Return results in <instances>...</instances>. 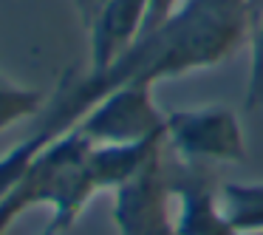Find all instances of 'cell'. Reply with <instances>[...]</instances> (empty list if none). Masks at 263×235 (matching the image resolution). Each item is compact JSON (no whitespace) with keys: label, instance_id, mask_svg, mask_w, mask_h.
I'll use <instances>...</instances> for the list:
<instances>
[{"label":"cell","instance_id":"9","mask_svg":"<svg viewBox=\"0 0 263 235\" xmlns=\"http://www.w3.org/2000/svg\"><path fill=\"white\" fill-rule=\"evenodd\" d=\"M221 207L240 235L263 232V182H221Z\"/></svg>","mask_w":263,"mask_h":235},{"label":"cell","instance_id":"8","mask_svg":"<svg viewBox=\"0 0 263 235\" xmlns=\"http://www.w3.org/2000/svg\"><path fill=\"white\" fill-rule=\"evenodd\" d=\"M161 148H164V136L144 139V142L133 144H93L88 165H91L99 193H105V190L116 193L127 182H133Z\"/></svg>","mask_w":263,"mask_h":235},{"label":"cell","instance_id":"14","mask_svg":"<svg viewBox=\"0 0 263 235\" xmlns=\"http://www.w3.org/2000/svg\"><path fill=\"white\" fill-rule=\"evenodd\" d=\"M63 232H65V229H63V227H60V224H57V221H48V224H46V227H43V229H40V235H63Z\"/></svg>","mask_w":263,"mask_h":235},{"label":"cell","instance_id":"5","mask_svg":"<svg viewBox=\"0 0 263 235\" xmlns=\"http://www.w3.org/2000/svg\"><path fill=\"white\" fill-rule=\"evenodd\" d=\"M167 182L178 235H240L229 224L210 165L181 161L167 150Z\"/></svg>","mask_w":263,"mask_h":235},{"label":"cell","instance_id":"3","mask_svg":"<svg viewBox=\"0 0 263 235\" xmlns=\"http://www.w3.org/2000/svg\"><path fill=\"white\" fill-rule=\"evenodd\" d=\"M164 142L173 156L195 165L246 159V131L229 105H195L167 114Z\"/></svg>","mask_w":263,"mask_h":235},{"label":"cell","instance_id":"4","mask_svg":"<svg viewBox=\"0 0 263 235\" xmlns=\"http://www.w3.org/2000/svg\"><path fill=\"white\" fill-rule=\"evenodd\" d=\"M150 82H125L108 91L85 116L77 131L91 144H133L164 136L167 114L156 105Z\"/></svg>","mask_w":263,"mask_h":235},{"label":"cell","instance_id":"1","mask_svg":"<svg viewBox=\"0 0 263 235\" xmlns=\"http://www.w3.org/2000/svg\"><path fill=\"white\" fill-rule=\"evenodd\" d=\"M252 0H187L159 29L139 43L108 71H91L105 94L125 82L176 80L190 71L212 68L232 57L249 40Z\"/></svg>","mask_w":263,"mask_h":235},{"label":"cell","instance_id":"12","mask_svg":"<svg viewBox=\"0 0 263 235\" xmlns=\"http://www.w3.org/2000/svg\"><path fill=\"white\" fill-rule=\"evenodd\" d=\"M184 3H187V0H150L147 23H144V34H147V31H153V29H159V26L164 23V20L170 17L173 12H178Z\"/></svg>","mask_w":263,"mask_h":235},{"label":"cell","instance_id":"13","mask_svg":"<svg viewBox=\"0 0 263 235\" xmlns=\"http://www.w3.org/2000/svg\"><path fill=\"white\" fill-rule=\"evenodd\" d=\"M74 3H77V14H80L82 26H88V23H91V17L105 6V3H108V0H74Z\"/></svg>","mask_w":263,"mask_h":235},{"label":"cell","instance_id":"2","mask_svg":"<svg viewBox=\"0 0 263 235\" xmlns=\"http://www.w3.org/2000/svg\"><path fill=\"white\" fill-rule=\"evenodd\" d=\"M91 148L93 144L77 128L54 139L31 161L26 176L0 198V235H6L12 224L34 207H48L51 221H57L63 229L74 227L91 198L99 195L88 165Z\"/></svg>","mask_w":263,"mask_h":235},{"label":"cell","instance_id":"11","mask_svg":"<svg viewBox=\"0 0 263 235\" xmlns=\"http://www.w3.org/2000/svg\"><path fill=\"white\" fill-rule=\"evenodd\" d=\"M249 43H252V63H249L243 108L257 111V108H263V0H252Z\"/></svg>","mask_w":263,"mask_h":235},{"label":"cell","instance_id":"15","mask_svg":"<svg viewBox=\"0 0 263 235\" xmlns=\"http://www.w3.org/2000/svg\"><path fill=\"white\" fill-rule=\"evenodd\" d=\"M260 235H263V232H260Z\"/></svg>","mask_w":263,"mask_h":235},{"label":"cell","instance_id":"10","mask_svg":"<svg viewBox=\"0 0 263 235\" xmlns=\"http://www.w3.org/2000/svg\"><path fill=\"white\" fill-rule=\"evenodd\" d=\"M46 94L37 88L20 85V82L9 80L0 74V133L12 131L20 122L37 119L46 108Z\"/></svg>","mask_w":263,"mask_h":235},{"label":"cell","instance_id":"7","mask_svg":"<svg viewBox=\"0 0 263 235\" xmlns=\"http://www.w3.org/2000/svg\"><path fill=\"white\" fill-rule=\"evenodd\" d=\"M150 0H108L91 17L88 40H91V57L88 71H108L119 63L127 51L139 43L147 23Z\"/></svg>","mask_w":263,"mask_h":235},{"label":"cell","instance_id":"6","mask_svg":"<svg viewBox=\"0 0 263 235\" xmlns=\"http://www.w3.org/2000/svg\"><path fill=\"white\" fill-rule=\"evenodd\" d=\"M116 235H178L167 182V142L142 173L114 193Z\"/></svg>","mask_w":263,"mask_h":235}]
</instances>
